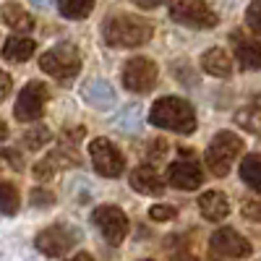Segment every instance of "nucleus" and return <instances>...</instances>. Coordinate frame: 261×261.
Here are the masks:
<instances>
[{"instance_id": "nucleus-1", "label": "nucleus", "mask_w": 261, "mask_h": 261, "mask_svg": "<svg viewBox=\"0 0 261 261\" xmlns=\"http://www.w3.org/2000/svg\"><path fill=\"white\" fill-rule=\"evenodd\" d=\"M102 37L110 47H139V45H146L154 37V27L141 16L115 13L110 18H105Z\"/></svg>"}, {"instance_id": "nucleus-2", "label": "nucleus", "mask_w": 261, "mask_h": 261, "mask_svg": "<svg viewBox=\"0 0 261 261\" xmlns=\"http://www.w3.org/2000/svg\"><path fill=\"white\" fill-rule=\"evenodd\" d=\"M149 123L165 130H172V134L188 136L196 130V113L180 97H160L149 107Z\"/></svg>"}, {"instance_id": "nucleus-3", "label": "nucleus", "mask_w": 261, "mask_h": 261, "mask_svg": "<svg viewBox=\"0 0 261 261\" xmlns=\"http://www.w3.org/2000/svg\"><path fill=\"white\" fill-rule=\"evenodd\" d=\"M243 149H246L243 139L238 134H232V130H220L206 146V165L212 170V175L225 178L232 167V162L241 157Z\"/></svg>"}, {"instance_id": "nucleus-4", "label": "nucleus", "mask_w": 261, "mask_h": 261, "mask_svg": "<svg viewBox=\"0 0 261 261\" xmlns=\"http://www.w3.org/2000/svg\"><path fill=\"white\" fill-rule=\"evenodd\" d=\"M39 68L58 81H71L81 71V55L73 45L63 42V45H55L39 58Z\"/></svg>"}, {"instance_id": "nucleus-5", "label": "nucleus", "mask_w": 261, "mask_h": 261, "mask_svg": "<svg viewBox=\"0 0 261 261\" xmlns=\"http://www.w3.org/2000/svg\"><path fill=\"white\" fill-rule=\"evenodd\" d=\"M170 18L191 29H214L220 24V16L206 6V0H170Z\"/></svg>"}, {"instance_id": "nucleus-6", "label": "nucleus", "mask_w": 261, "mask_h": 261, "mask_svg": "<svg viewBox=\"0 0 261 261\" xmlns=\"http://www.w3.org/2000/svg\"><path fill=\"white\" fill-rule=\"evenodd\" d=\"M79 238H81L79 230L71 227V225H50L34 238V246H37L39 253H45L50 258H58V256H65L68 251H73Z\"/></svg>"}, {"instance_id": "nucleus-7", "label": "nucleus", "mask_w": 261, "mask_h": 261, "mask_svg": "<svg viewBox=\"0 0 261 261\" xmlns=\"http://www.w3.org/2000/svg\"><path fill=\"white\" fill-rule=\"evenodd\" d=\"M92 222L97 225V230L110 246H120L128 235V217L120 206H113V204L97 206L92 214Z\"/></svg>"}, {"instance_id": "nucleus-8", "label": "nucleus", "mask_w": 261, "mask_h": 261, "mask_svg": "<svg viewBox=\"0 0 261 261\" xmlns=\"http://www.w3.org/2000/svg\"><path fill=\"white\" fill-rule=\"evenodd\" d=\"M157 63L149 60V58H130L123 65V86L128 92H136V94H146L154 89L157 84Z\"/></svg>"}, {"instance_id": "nucleus-9", "label": "nucleus", "mask_w": 261, "mask_h": 261, "mask_svg": "<svg viewBox=\"0 0 261 261\" xmlns=\"http://www.w3.org/2000/svg\"><path fill=\"white\" fill-rule=\"evenodd\" d=\"M89 157L94 162V170L102 178H120L125 170V160L120 154V149L110 139H92Z\"/></svg>"}, {"instance_id": "nucleus-10", "label": "nucleus", "mask_w": 261, "mask_h": 261, "mask_svg": "<svg viewBox=\"0 0 261 261\" xmlns=\"http://www.w3.org/2000/svg\"><path fill=\"white\" fill-rule=\"evenodd\" d=\"M50 94H47V86L42 81H29L24 89H21L18 99H16V120L21 123H34L42 118V113H45V105H47Z\"/></svg>"}, {"instance_id": "nucleus-11", "label": "nucleus", "mask_w": 261, "mask_h": 261, "mask_svg": "<svg viewBox=\"0 0 261 261\" xmlns=\"http://www.w3.org/2000/svg\"><path fill=\"white\" fill-rule=\"evenodd\" d=\"M167 183L180 191H193L204 183V172L196 165L191 149H180V160H175L167 167Z\"/></svg>"}, {"instance_id": "nucleus-12", "label": "nucleus", "mask_w": 261, "mask_h": 261, "mask_svg": "<svg viewBox=\"0 0 261 261\" xmlns=\"http://www.w3.org/2000/svg\"><path fill=\"white\" fill-rule=\"evenodd\" d=\"M209 248H212V253L222 256V258H246V256H251V243L232 227H220L217 232H212Z\"/></svg>"}, {"instance_id": "nucleus-13", "label": "nucleus", "mask_w": 261, "mask_h": 261, "mask_svg": "<svg viewBox=\"0 0 261 261\" xmlns=\"http://www.w3.org/2000/svg\"><path fill=\"white\" fill-rule=\"evenodd\" d=\"M128 180H130V186H134V191H139V193H144V196H157V193L165 191V178H162L151 165L136 167L134 172H130Z\"/></svg>"}, {"instance_id": "nucleus-14", "label": "nucleus", "mask_w": 261, "mask_h": 261, "mask_svg": "<svg viewBox=\"0 0 261 261\" xmlns=\"http://www.w3.org/2000/svg\"><path fill=\"white\" fill-rule=\"evenodd\" d=\"M84 99H86V105H92L94 110H110V107L118 102V97H115V92H113V86L107 84V81H102V79H94V81H89L84 86Z\"/></svg>"}, {"instance_id": "nucleus-15", "label": "nucleus", "mask_w": 261, "mask_h": 261, "mask_svg": "<svg viewBox=\"0 0 261 261\" xmlns=\"http://www.w3.org/2000/svg\"><path fill=\"white\" fill-rule=\"evenodd\" d=\"M199 209L204 214V220L222 222L225 217L230 214V201H227V196L222 191H206V193H201V199H199Z\"/></svg>"}, {"instance_id": "nucleus-16", "label": "nucleus", "mask_w": 261, "mask_h": 261, "mask_svg": "<svg viewBox=\"0 0 261 261\" xmlns=\"http://www.w3.org/2000/svg\"><path fill=\"white\" fill-rule=\"evenodd\" d=\"M235 58L246 71H258L261 68V39H248L235 34Z\"/></svg>"}, {"instance_id": "nucleus-17", "label": "nucleus", "mask_w": 261, "mask_h": 261, "mask_svg": "<svg viewBox=\"0 0 261 261\" xmlns=\"http://www.w3.org/2000/svg\"><path fill=\"white\" fill-rule=\"evenodd\" d=\"M201 68L209 73V76H217V79H227L232 76V58L222 50V47H212L201 55Z\"/></svg>"}, {"instance_id": "nucleus-18", "label": "nucleus", "mask_w": 261, "mask_h": 261, "mask_svg": "<svg viewBox=\"0 0 261 261\" xmlns=\"http://www.w3.org/2000/svg\"><path fill=\"white\" fill-rule=\"evenodd\" d=\"M0 16H3L6 27H11L13 32H32L34 29V18L29 11H24V6L18 3H6L0 8Z\"/></svg>"}, {"instance_id": "nucleus-19", "label": "nucleus", "mask_w": 261, "mask_h": 261, "mask_svg": "<svg viewBox=\"0 0 261 261\" xmlns=\"http://www.w3.org/2000/svg\"><path fill=\"white\" fill-rule=\"evenodd\" d=\"M34 42L29 37H11L6 39V45H3V58L11 60V63H24L34 55Z\"/></svg>"}, {"instance_id": "nucleus-20", "label": "nucleus", "mask_w": 261, "mask_h": 261, "mask_svg": "<svg viewBox=\"0 0 261 261\" xmlns=\"http://www.w3.org/2000/svg\"><path fill=\"white\" fill-rule=\"evenodd\" d=\"M241 178L248 188H253L256 193H261V157L258 154H248L241 162Z\"/></svg>"}, {"instance_id": "nucleus-21", "label": "nucleus", "mask_w": 261, "mask_h": 261, "mask_svg": "<svg viewBox=\"0 0 261 261\" xmlns=\"http://www.w3.org/2000/svg\"><path fill=\"white\" fill-rule=\"evenodd\" d=\"M58 8L65 18H86L94 11V0H58Z\"/></svg>"}, {"instance_id": "nucleus-22", "label": "nucleus", "mask_w": 261, "mask_h": 261, "mask_svg": "<svg viewBox=\"0 0 261 261\" xmlns=\"http://www.w3.org/2000/svg\"><path fill=\"white\" fill-rule=\"evenodd\" d=\"M21 206V196L13 183H0V214L13 217Z\"/></svg>"}, {"instance_id": "nucleus-23", "label": "nucleus", "mask_w": 261, "mask_h": 261, "mask_svg": "<svg viewBox=\"0 0 261 261\" xmlns=\"http://www.w3.org/2000/svg\"><path fill=\"white\" fill-rule=\"evenodd\" d=\"M115 125H118L120 130H125V134H136V130L141 128V107H139V105L125 107V110L115 118Z\"/></svg>"}, {"instance_id": "nucleus-24", "label": "nucleus", "mask_w": 261, "mask_h": 261, "mask_svg": "<svg viewBox=\"0 0 261 261\" xmlns=\"http://www.w3.org/2000/svg\"><path fill=\"white\" fill-rule=\"evenodd\" d=\"M235 120H238V125L241 128H246V130H251V134H258L261 136V107H243L241 113L235 115Z\"/></svg>"}, {"instance_id": "nucleus-25", "label": "nucleus", "mask_w": 261, "mask_h": 261, "mask_svg": "<svg viewBox=\"0 0 261 261\" xmlns=\"http://www.w3.org/2000/svg\"><path fill=\"white\" fill-rule=\"evenodd\" d=\"M53 165H55V170H63V167H79L81 165V157L76 154L73 149H68V146H58L55 151H50V157H47Z\"/></svg>"}, {"instance_id": "nucleus-26", "label": "nucleus", "mask_w": 261, "mask_h": 261, "mask_svg": "<svg viewBox=\"0 0 261 261\" xmlns=\"http://www.w3.org/2000/svg\"><path fill=\"white\" fill-rule=\"evenodd\" d=\"M53 141V134H50V128L47 125H37V128H32V130H27L24 134V146L27 149H42L45 144H50Z\"/></svg>"}, {"instance_id": "nucleus-27", "label": "nucleus", "mask_w": 261, "mask_h": 261, "mask_svg": "<svg viewBox=\"0 0 261 261\" xmlns=\"http://www.w3.org/2000/svg\"><path fill=\"white\" fill-rule=\"evenodd\" d=\"M241 214L246 217L248 222H261V199L256 196H246L241 201Z\"/></svg>"}, {"instance_id": "nucleus-28", "label": "nucleus", "mask_w": 261, "mask_h": 261, "mask_svg": "<svg viewBox=\"0 0 261 261\" xmlns=\"http://www.w3.org/2000/svg\"><path fill=\"white\" fill-rule=\"evenodd\" d=\"M149 217L154 222H170V220H175V217H178V209L175 206H167V204H157V206L149 209Z\"/></svg>"}, {"instance_id": "nucleus-29", "label": "nucleus", "mask_w": 261, "mask_h": 261, "mask_svg": "<svg viewBox=\"0 0 261 261\" xmlns=\"http://www.w3.org/2000/svg\"><path fill=\"white\" fill-rule=\"evenodd\" d=\"M246 24L261 34V0H251V6L246 11Z\"/></svg>"}, {"instance_id": "nucleus-30", "label": "nucleus", "mask_w": 261, "mask_h": 261, "mask_svg": "<svg viewBox=\"0 0 261 261\" xmlns=\"http://www.w3.org/2000/svg\"><path fill=\"white\" fill-rule=\"evenodd\" d=\"M55 165L50 162V160H39L37 165H34V178L37 180H53L55 178Z\"/></svg>"}, {"instance_id": "nucleus-31", "label": "nucleus", "mask_w": 261, "mask_h": 261, "mask_svg": "<svg viewBox=\"0 0 261 261\" xmlns=\"http://www.w3.org/2000/svg\"><path fill=\"white\" fill-rule=\"evenodd\" d=\"M29 201H32V206H53V204H55V196H53L50 191L34 188V191L29 193Z\"/></svg>"}, {"instance_id": "nucleus-32", "label": "nucleus", "mask_w": 261, "mask_h": 261, "mask_svg": "<svg viewBox=\"0 0 261 261\" xmlns=\"http://www.w3.org/2000/svg\"><path fill=\"white\" fill-rule=\"evenodd\" d=\"M165 151H167V144L162 141V139H157V141H151L149 146H146V154L154 160V162H160V160H165Z\"/></svg>"}, {"instance_id": "nucleus-33", "label": "nucleus", "mask_w": 261, "mask_h": 261, "mask_svg": "<svg viewBox=\"0 0 261 261\" xmlns=\"http://www.w3.org/2000/svg\"><path fill=\"white\" fill-rule=\"evenodd\" d=\"M0 157L8 160V162H11L16 170H24V157H21L16 149H3V151H0Z\"/></svg>"}, {"instance_id": "nucleus-34", "label": "nucleus", "mask_w": 261, "mask_h": 261, "mask_svg": "<svg viewBox=\"0 0 261 261\" xmlns=\"http://www.w3.org/2000/svg\"><path fill=\"white\" fill-rule=\"evenodd\" d=\"M11 89H13V81H11V76H8L6 71H0V102H3V99L11 94Z\"/></svg>"}, {"instance_id": "nucleus-35", "label": "nucleus", "mask_w": 261, "mask_h": 261, "mask_svg": "<svg viewBox=\"0 0 261 261\" xmlns=\"http://www.w3.org/2000/svg\"><path fill=\"white\" fill-rule=\"evenodd\" d=\"M130 3L139 6V8H144V11H154V8H160V6L170 3V0H130Z\"/></svg>"}, {"instance_id": "nucleus-36", "label": "nucleus", "mask_w": 261, "mask_h": 261, "mask_svg": "<svg viewBox=\"0 0 261 261\" xmlns=\"http://www.w3.org/2000/svg\"><path fill=\"white\" fill-rule=\"evenodd\" d=\"M65 139H71V141H79L81 136H84V128H65V134H63Z\"/></svg>"}, {"instance_id": "nucleus-37", "label": "nucleus", "mask_w": 261, "mask_h": 261, "mask_svg": "<svg viewBox=\"0 0 261 261\" xmlns=\"http://www.w3.org/2000/svg\"><path fill=\"white\" fill-rule=\"evenodd\" d=\"M65 261H97L92 253H76V256H71V258H65Z\"/></svg>"}, {"instance_id": "nucleus-38", "label": "nucleus", "mask_w": 261, "mask_h": 261, "mask_svg": "<svg viewBox=\"0 0 261 261\" xmlns=\"http://www.w3.org/2000/svg\"><path fill=\"white\" fill-rule=\"evenodd\" d=\"M6 136H8V125H6L3 120H0V141H3Z\"/></svg>"}, {"instance_id": "nucleus-39", "label": "nucleus", "mask_w": 261, "mask_h": 261, "mask_svg": "<svg viewBox=\"0 0 261 261\" xmlns=\"http://www.w3.org/2000/svg\"><path fill=\"white\" fill-rule=\"evenodd\" d=\"M37 8H50V0H32Z\"/></svg>"}, {"instance_id": "nucleus-40", "label": "nucleus", "mask_w": 261, "mask_h": 261, "mask_svg": "<svg viewBox=\"0 0 261 261\" xmlns=\"http://www.w3.org/2000/svg\"><path fill=\"white\" fill-rule=\"evenodd\" d=\"M146 261H149V258H146Z\"/></svg>"}]
</instances>
